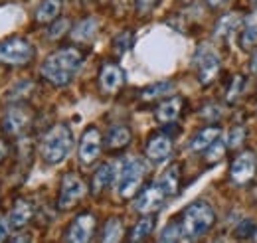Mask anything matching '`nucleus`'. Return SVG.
<instances>
[{
    "instance_id": "obj_1",
    "label": "nucleus",
    "mask_w": 257,
    "mask_h": 243,
    "mask_svg": "<svg viewBox=\"0 0 257 243\" xmlns=\"http://www.w3.org/2000/svg\"><path fill=\"white\" fill-rule=\"evenodd\" d=\"M83 63V54L77 48H62L50 54L42 63V77L56 87L67 85Z\"/></svg>"
},
{
    "instance_id": "obj_2",
    "label": "nucleus",
    "mask_w": 257,
    "mask_h": 243,
    "mask_svg": "<svg viewBox=\"0 0 257 243\" xmlns=\"http://www.w3.org/2000/svg\"><path fill=\"white\" fill-rule=\"evenodd\" d=\"M180 227H182V237L184 239H200L204 237L216 223V212L210 204L206 202H192L190 206L184 208V212L178 215Z\"/></svg>"
},
{
    "instance_id": "obj_3",
    "label": "nucleus",
    "mask_w": 257,
    "mask_h": 243,
    "mask_svg": "<svg viewBox=\"0 0 257 243\" xmlns=\"http://www.w3.org/2000/svg\"><path fill=\"white\" fill-rule=\"evenodd\" d=\"M71 147H73V135H71L69 125L58 123L42 137L40 156H42V160L46 164L54 166V164L64 162L67 158V154L71 152Z\"/></svg>"
},
{
    "instance_id": "obj_4",
    "label": "nucleus",
    "mask_w": 257,
    "mask_h": 243,
    "mask_svg": "<svg viewBox=\"0 0 257 243\" xmlns=\"http://www.w3.org/2000/svg\"><path fill=\"white\" fill-rule=\"evenodd\" d=\"M145 174H147V166H145L143 160L133 158V160L125 162L123 168H121V172H119L117 194H119L123 200H131V198L139 192L141 184L145 180Z\"/></svg>"
},
{
    "instance_id": "obj_5",
    "label": "nucleus",
    "mask_w": 257,
    "mask_h": 243,
    "mask_svg": "<svg viewBox=\"0 0 257 243\" xmlns=\"http://www.w3.org/2000/svg\"><path fill=\"white\" fill-rule=\"evenodd\" d=\"M34 54V46L24 38H8L0 44V61L8 65H28Z\"/></svg>"
},
{
    "instance_id": "obj_6",
    "label": "nucleus",
    "mask_w": 257,
    "mask_h": 243,
    "mask_svg": "<svg viewBox=\"0 0 257 243\" xmlns=\"http://www.w3.org/2000/svg\"><path fill=\"white\" fill-rule=\"evenodd\" d=\"M30 123H32V111L26 105L18 103V105L8 107V111L4 113V117L0 121V129L4 135L16 137V135L24 133L30 127Z\"/></svg>"
},
{
    "instance_id": "obj_7",
    "label": "nucleus",
    "mask_w": 257,
    "mask_h": 243,
    "mask_svg": "<svg viewBox=\"0 0 257 243\" xmlns=\"http://www.w3.org/2000/svg\"><path fill=\"white\" fill-rule=\"evenodd\" d=\"M257 158L251 151H245L235 156V160L229 166V180L235 186H245L255 178Z\"/></svg>"
},
{
    "instance_id": "obj_8",
    "label": "nucleus",
    "mask_w": 257,
    "mask_h": 243,
    "mask_svg": "<svg viewBox=\"0 0 257 243\" xmlns=\"http://www.w3.org/2000/svg\"><path fill=\"white\" fill-rule=\"evenodd\" d=\"M85 194V182L75 174L67 172L62 178V188H60V198H58V208L60 210H69L73 208Z\"/></svg>"
},
{
    "instance_id": "obj_9",
    "label": "nucleus",
    "mask_w": 257,
    "mask_h": 243,
    "mask_svg": "<svg viewBox=\"0 0 257 243\" xmlns=\"http://www.w3.org/2000/svg\"><path fill=\"white\" fill-rule=\"evenodd\" d=\"M97 219L93 213H79L67 227L65 231V239L71 243H85L89 241L95 233Z\"/></svg>"
},
{
    "instance_id": "obj_10",
    "label": "nucleus",
    "mask_w": 257,
    "mask_h": 243,
    "mask_svg": "<svg viewBox=\"0 0 257 243\" xmlns=\"http://www.w3.org/2000/svg\"><path fill=\"white\" fill-rule=\"evenodd\" d=\"M79 162L89 166L101 154V133L97 127H87L79 141Z\"/></svg>"
},
{
    "instance_id": "obj_11",
    "label": "nucleus",
    "mask_w": 257,
    "mask_h": 243,
    "mask_svg": "<svg viewBox=\"0 0 257 243\" xmlns=\"http://www.w3.org/2000/svg\"><path fill=\"white\" fill-rule=\"evenodd\" d=\"M164 200H166L164 190L159 184H153L147 190H143L141 196L135 200V210L139 213H155L164 206Z\"/></svg>"
},
{
    "instance_id": "obj_12",
    "label": "nucleus",
    "mask_w": 257,
    "mask_h": 243,
    "mask_svg": "<svg viewBox=\"0 0 257 243\" xmlns=\"http://www.w3.org/2000/svg\"><path fill=\"white\" fill-rule=\"evenodd\" d=\"M196 67H198V79L200 83L208 85L216 79L218 71H220V58L212 52V50H202L196 56Z\"/></svg>"
},
{
    "instance_id": "obj_13",
    "label": "nucleus",
    "mask_w": 257,
    "mask_h": 243,
    "mask_svg": "<svg viewBox=\"0 0 257 243\" xmlns=\"http://www.w3.org/2000/svg\"><path fill=\"white\" fill-rule=\"evenodd\" d=\"M99 85L105 93H117L125 85V71L117 63H105L99 71Z\"/></svg>"
},
{
    "instance_id": "obj_14",
    "label": "nucleus",
    "mask_w": 257,
    "mask_h": 243,
    "mask_svg": "<svg viewBox=\"0 0 257 243\" xmlns=\"http://www.w3.org/2000/svg\"><path fill=\"white\" fill-rule=\"evenodd\" d=\"M32 217H34V206L28 200L20 198V200L14 202L12 210L8 213V225L12 229H24L30 223Z\"/></svg>"
},
{
    "instance_id": "obj_15",
    "label": "nucleus",
    "mask_w": 257,
    "mask_h": 243,
    "mask_svg": "<svg viewBox=\"0 0 257 243\" xmlns=\"http://www.w3.org/2000/svg\"><path fill=\"white\" fill-rule=\"evenodd\" d=\"M182 107H184V99L182 97H170V99H164L161 105L157 107L155 111V117L157 121L166 125V123H174L178 119V115L182 113Z\"/></svg>"
},
{
    "instance_id": "obj_16",
    "label": "nucleus",
    "mask_w": 257,
    "mask_h": 243,
    "mask_svg": "<svg viewBox=\"0 0 257 243\" xmlns=\"http://www.w3.org/2000/svg\"><path fill=\"white\" fill-rule=\"evenodd\" d=\"M170 152H172V139L168 135H155L147 143V156L155 162H161L164 158H168Z\"/></svg>"
},
{
    "instance_id": "obj_17",
    "label": "nucleus",
    "mask_w": 257,
    "mask_h": 243,
    "mask_svg": "<svg viewBox=\"0 0 257 243\" xmlns=\"http://www.w3.org/2000/svg\"><path fill=\"white\" fill-rule=\"evenodd\" d=\"M113 178H115V168H113V164H111V162H103L95 172H93V176H91V194H93V196H99L101 192H105V190L111 186Z\"/></svg>"
},
{
    "instance_id": "obj_18",
    "label": "nucleus",
    "mask_w": 257,
    "mask_h": 243,
    "mask_svg": "<svg viewBox=\"0 0 257 243\" xmlns=\"http://www.w3.org/2000/svg\"><path fill=\"white\" fill-rule=\"evenodd\" d=\"M220 135H222V129H220V125H210V127H204L202 131H198L196 135L192 137V141H190V149L196 152H202L206 151L214 141H218L220 139Z\"/></svg>"
},
{
    "instance_id": "obj_19",
    "label": "nucleus",
    "mask_w": 257,
    "mask_h": 243,
    "mask_svg": "<svg viewBox=\"0 0 257 243\" xmlns=\"http://www.w3.org/2000/svg\"><path fill=\"white\" fill-rule=\"evenodd\" d=\"M131 139H133V133H131L128 127H125V125H115V127L109 129V133L105 137V145L111 151H121V149H125L128 143H131Z\"/></svg>"
},
{
    "instance_id": "obj_20",
    "label": "nucleus",
    "mask_w": 257,
    "mask_h": 243,
    "mask_svg": "<svg viewBox=\"0 0 257 243\" xmlns=\"http://www.w3.org/2000/svg\"><path fill=\"white\" fill-rule=\"evenodd\" d=\"M62 8H64V0H44L36 8V20L40 24H52L60 18Z\"/></svg>"
},
{
    "instance_id": "obj_21",
    "label": "nucleus",
    "mask_w": 257,
    "mask_h": 243,
    "mask_svg": "<svg viewBox=\"0 0 257 243\" xmlns=\"http://www.w3.org/2000/svg\"><path fill=\"white\" fill-rule=\"evenodd\" d=\"M155 225H157V217H155L153 213H145V217H141V219L135 223V227L131 229V233H128L127 239L133 243L145 241V239L153 233Z\"/></svg>"
},
{
    "instance_id": "obj_22",
    "label": "nucleus",
    "mask_w": 257,
    "mask_h": 243,
    "mask_svg": "<svg viewBox=\"0 0 257 243\" xmlns=\"http://www.w3.org/2000/svg\"><path fill=\"white\" fill-rule=\"evenodd\" d=\"M159 186L164 190L166 196H176L178 194V186H180V170L178 164H172L168 170H164V174L159 180Z\"/></svg>"
},
{
    "instance_id": "obj_23",
    "label": "nucleus",
    "mask_w": 257,
    "mask_h": 243,
    "mask_svg": "<svg viewBox=\"0 0 257 243\" xmlns=\"http://www.w3.org/2000/svg\"><path fill=\"white\" fill-rule=\"evenodd\" d=\"M123 237V221L121 217H109L103 225V235H101V241L113 243L119 241Z\"/></svg>"
},
{
    "instance_id": "obj_24",
    "label": "nucleus",
    "mask_w": 257,
    "mask_h": 243,
    "mask_svg": "<svg viewBox=\"0 0 257 243\" xmlns=\"http://www.w3.org/2000/svg\"><path fill=\"white\" fill-rule=\"evenodd\" d=\"M170 89H172V83H170V81H159V83H153V85L145 87V89L141 91V99H143V101H153V99L164 97Z\"/></svg>"
},
{
    "instance_id": "obj_25",
    "label": "nucleus",
    "mask_w": 257,
    "mask_h": 243,
    "mask_svg": "<svg viewBox=\"0 0 257 243\" xmlns=\"http://www.w3.org/2000/svg\"><path fill=\"white\" fill-rule=\"evenodd\" d=\"M95 32H97L95 18H87V20H83L75 30L71 32V36H73V40L85 42V40H91V38L95 36Z\"/></svg>"
},
{
    "instance_id": "obj_26",
    "label": "nucleus",
    "mask_w": 257,
    "mask_h": 243,
    "mask_svg": "<svg viewBox=\"0 0 257 243\" xmlns=\"http://www.w3.org/2000/svg\"><path fill=\"white\" fill-rule=\"evenodd\" d=\"M241 24V16L239 14H225L222 20L216 24V36H227L229 32H233Z\"/></svg>"
},
{
    "instance_id": "obj_27",
    "label": "nucleus",
    "mask_w": 257,
    "mask_h": 243,
    "mask_svg": "<svg viewBox=\"0 0 257 243\" xmlns=\"http://www.w3.org/2000/svg\"><path fill=\"white\" fill-rule=\"evenodd\" d=\"M178 239H182V227H180V219L176 217V219H172L164 229H162L161 233V241H178Z\"/></svg>"
},
{
    "instance_id": "obj_28",
    "label": "nucleus",
    "mask_w": 257,
    "mask_h": 243,
    "mask_svg": "<svg viewBox=\"0 0 257 243\" xmlns=\"http://www.w3.org/2000/svg\"><path fill=\"white\" fill-rule=\"evenodd\" d=\"M225 154V143H222L220 139L218 141H214L208 149H206V162L208 164H216V162H220L222 158H224Z\"/></svg>"
},
{
    "instance_id": "obj_29",
    "label": "nucleus",
    "mask_w": 257,
    "mask_h": 243,
    "mask_svg": "<svg viewBox=\"0 0 257 243\" xmlns=\"http://www.w3.org/2000/svg\"><path fill=\"white\" fill-rule=\"evenodd\" d=\"M255 44H257V28L255 26L245 24V28H243L241 36H239V46H241L243 50H251Z\"/></svg>"
},
{
    "instance_id": "obj_30",
    "label": "nucleus",
    "mask_w": 257,
    "mask_h": 243,
    "mask_svg": "<svg viewBox=\"0 0 257 243\" xmlns=\"http://www.w3.org/2000/svg\"><path fill=\"white\" fill-rule=\"evenodd\" d=\"M241 89H243V75H233V79H231V83H229V87H227V93H225V99H227V103H233L239 95H241Z\"/></svg>"
},
{
    "instance_id": "obj_31",
    "label": "nucleus",
    "mask_w": 257,
    "mask_h": 243,
    "mask_svg": "<svg viewBox=\"0 0 257 243\" xmlns=\"http://www.w3.org/2000/svg\"><path fill=\"white\" fill-rule=\"evenodd\" d=\"M243 141H245V129H243V127H233V129L229 131V135H227L225 147H229V149H237V147L243 145Z\"/></svg>"
},
{
    "instance_id": "obj_32",
    "label": "nucleus",
    "mask_w": 257,
    "mask_h": 243,
    "mask_svg": "<svg viewBox=\"0 0 257 243\" xmlns=\"http://www.w3.org/2000/svg\"><path fill=\"white\" fill-rule=\"evenodd\" d=\"M235 237H239V239H247V237H251L253 233H255V223H253V219H243V221H239V225L235 227Z\"/></svg>"
},
{
    "instance_id": "obj_33",
    "label": "nucleus",
    "mask_w": 257,
    "mask_h": 243,
    "mask_svg": "<svg viewBox=\"0 0 257 243\" xmlns=\"http://www.w3.org/2000/svg\"><path fill=\"white\" fill-rule=\"evenodd\" d=\"M128 42H131V34H128V32L119 34V36L115 38V50H117L119 54H123V52L128 48Z\"/></svg>"
},
{
    "instance_id": "obj_34",
    "label": "nucleus",
    "mask_w": 257,
    "mask_h": 243,
    "mask_svg": "<svg viewBox=\"0 0 257 243\" xmlns=\"http://www.w3.org/2000/svg\"><path fill=\"white\" fill-rule=\"evenodd\" d=\"M155 4H157V0H137V8H139V12H151Z\"/></svg>"
},
{
    "instance_id": "obj_35",
    "label": "nucleus",
    "mask_w": 257,
    "mask_h": 243,
    "mask_svg": "<svg viewBox=\"0 0 257 243\" xmlns=\"http://www.w3.org/2000/svg\"><path fill=\"white\" fill-rule=\"evenodd\" d=\"M8 154H10V145H8V141H6V139H0V164L8 158Z\"/></svg>"
},
{
    "instance_id": "obj_36",
    "label": "nucleus",
    "mask_w": 257,
    "mask_h": 243,
    "mask_svg": "<svg viewBox=\"0 0 257 243\" xmlns=\"http://www.w3.org/2000/svg\"><path fill=\"white\" fill-rule=\"evenodd\" d=\"M65 26H67V22H65V20H62V22H60V24H56V26H52L50 36H52V38H58L60 34H64L65 32Z\"/></svg>"
},
{
    "instance_id": "obj_37",
    "label": "nucleus",
    "mask_w": 257,
    "mask_h": 243,
    "mask_svg": "<svg viewBox=\"0 0 257 243\" xmlns=\"http://www.w3.org/2000/svg\"><path fill=\"white\" fill-rule=\"evenodd\" d=\"M8 229H10V225H8V219L0 217V241H4V239L8 237Z\"/></svg>"
},
{
    "instance_id": "obj_38",
    "label": "nucleus",
    "mask_w": 257,
    "mask_h": 243,
    "mask_svg": "<svg viewBox=\"0 0 257 243\" xmlns=\"http://www.w3.org/2000/svg\"><path fill=\"white\" fill-rule=\"evenodd\" d=\"M249 69H251L253 73H257V50L251 54V60H249Z\"/></svg>"
},
{
    "instance_id": "obj_39",
    "label": "nucleus",
    "mask_w": 257,
    "mask_h": 243,
    "mask_svg": "<svg viewBox=\"0 0 257 243\" xmlns=\"http://www.w3.org/2000/svg\"><path fill=\"white\" fill-rule=\"evenodd\" d=\"M247 24H249V26H255V28H257V8L253 10V12H251V14H249V18H247Z\"/></svg>"
},
{
    "instance_id": "obj_40",
    "label": "nucleus",
    "mask_w": 257,
    "mask_h": 243,
    "mask_svg": "<svg viewBox=\"0 0 257 243\" xmlns=\"http://www.w3.org/2000/svg\"><path fill=\"white\" fill-rule=\"evenodd\" d=\"M210 6H222L224 2H227V0H206Z\"/></svg>"
},
{
    "instance_id": "obj_41",
    "label": "nucleus",
    "mask_w": 257,
    "mask_h": 243,
    "mask_svg": "<svg viewBox=\"0 0 257 243\" xmlns=\"http://www.w3.org/2000/svg\"><path fill=\"white\" fill-rule=\"evenodd\" d=\"M255 239H257V229H255Z\"/></svg>"
}]
</instances>
